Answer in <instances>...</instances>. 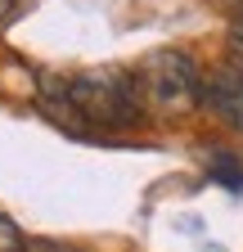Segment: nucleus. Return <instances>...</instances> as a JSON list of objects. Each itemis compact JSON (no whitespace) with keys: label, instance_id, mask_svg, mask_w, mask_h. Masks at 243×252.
Listing matches in <instances>:
<instances>
[{"label":"nucleus","instance_id":"1","mask_svg":"<svg viewBox=\"0 0 243 252\" xmlns=\"http://www.w3.org/2000/svg\"><path fill=\"white\" fill-rule=\"evenodd\" d=\"M41 104L63 126H135L144 117L135 72L126 68L41 72Z\"/></svg>","mask_w":243,"mask_h":252},{"label":"nucleus","instance_id":"2","mask_svg":"<svg viewBox=\"0 0 243 252\" xmlns=\"http://www.w3.org/2000/svg\"><path fill=\"white\" fill-rule=\"evenodd\" d=\"M135 90L144 113L153 117H189L203 104V72L185 50H153L135 68Z\"/></svg>","mask_w":243,"mask_h":252},{"label":"nucleus","instance_id":"3","mask_svg":"<svg viewBox=\"0 0 243 252\" xmlns=\"http://www.w3.org/2000/svg\"><path fill=\"white\" fill-rule=\"evenodd\" d=\"M203 108L221 117L230 131H243V68L239 63H221L203 77Z\"/></svg>","mask_w":243,"mask_h":252},{"label":"nucleus","instance_id":"4","mask_svg":"<svg viewBox=\"0 0 243 252\" xmlns=\"http://www.w3.org/2000/svg\"><path fill=\"white\" fill-rule=\"evenodd\" d=\"M207 171H212V180H216V185H225V189H234V194H243V162H239V158L216 153Z\"/></svg>","mask_w":243,"mask_h":252},{"label":"nucleus","instance_id":"5","mask_svg":"<svg viewBox=\"0 0 243 252\" xmlns=\"http://www.w3.org/2000/svg\"><path fill=\"white\" fill-rule=\"evenodd\" d=\"M0 252H27V239L9 216H0Z\"/></svg>","mask_w":243,"mask_h":252},{"label":"nucleus","instance_id":"6","mask_svg":"<svg viewBox=\"0 0 243 252\" xmlns=\"http://www.w3.org/2000/svg\"><path fill=\"white\" fill-rule=\"evenodd\" d=\"M225 45H230V63H239V68H243V14L230 23V36H225Z\"/></svg>","mask_w":243,"mask_h":252},{"label":"nucleus","instance_id":"7","mask_svg":"<svg viewBox=\"0 0 243 252\" xmlns=\"http://www.w3.org/2000/svg\"><path fill=\"white\" fill-rule=\"evenodd\" d=\"M27 252H81V248L59 243V239H36V243H27Z\"/></svg>","mask_w":243,"mask_h":252},{"label":"nucleus","instance_id":"8","mask_svg":"<svg viewBox=\"0 0 243 252\" xmlns=\"http://www.w3.org/2000/svg\"><path fill=\"white\" fill-rule=\"evenodd\" d=\"M18 5H23V0H0V23H9L18 14Z\"/></svg>","mask_w":243,"mask_h":252}]
</instances>
